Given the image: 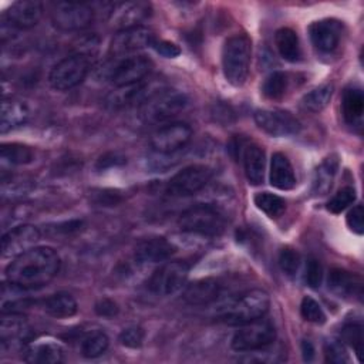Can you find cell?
<instances>
[{
  "label": "cell",
  "mask_w": 364,
  "mask_h": 364,
  "mask_svg": "<svg viewBox=\"0 0 364 364\" xmlns=\"http://www.w3.org/2000/svg\"><path fill=\"white\" fill-rule=\"evenodd\" d=\"M189 266L181 260H172L154 272L148 287L158 296H169L179 291L186 283Z\"/></svg>",
  "instance_id": "11"
},
{
  "label": "cell",
  "mask_w": 364,
  "mask_h": 364,
  "mask_svg": "<svg viewBox=\"0 0 364 364\" xmlns=\"http://www.w3.org/2000/svg\"><path fill=\"white\" fill-rule=\"evenodd\" d=\"M92 67L90 54L77 53L58 61L48 74L50 85L57 91H68L84 81Z\"/></svg>",
  "instance_id": "5"
},
{
  "label": "cell",
  "mask_w": 364,
  "mask_h": 364,
  "mask_svg": "<svg viewBox=\"0 0 364 364\" xmlns=\"http://www.w3.org/2000/svg\"><path fill=\"white\" fill-rule=\"evenodd\" d=\"M152 61L145 55H129L102 67V77L117 88L141 82L151 71Z\"/></svg>",
  "instance_id": "6"
},
{
  "label": "cell",
  "mask_w": 364,
  "mask_h": 364,
  "mask_svg": "<svg viewBox=\"0 0 364 364\" xmlns=\"http://www.w3.org/2000/svg\"><path fill=\"white\" fill-rule=\"evenodd\" d=\"M340 161L336 154L328 155L323 159V162L316 168L313 175V185L311 191L314 195H324L330 191L333 181L336 178Z\"/></svg>",
  "instance_id": "27"
},
{
  "label": "cell",
  "mask_w": 364,
  "mask_h": 364,
  "mask_svg": "<svg viewBox=\"0 0 364 364\" xmlns=\"http://www.w3.org/2000/svg\"><path fill=\"white\" fill-rule=\"evenodd\" d=\"M92 198H94V202L97 205H101V206L102 205L104 206H114V205H117L122 200V196L117 191H112V189H102V191L94 192Z\"/></svg>",
  "instance_id": "44"
},
{
  "label": "cell",
  "mask_w": 364,
  "mask_h": 364,
  "mask_svg": "<svg viewBox=\"0 0 364 364\" xmlns=\"http://www.w3.org/2000/svg\"><path fill=\"white\" fill-rule=\"evenodd\" d=\"M222 291V284L212 277L191 283L183 291V300L192 306H206L215 301Z\"/></svg>",
  "instance_id": "20"
},
{
  "label": "cell",
  "mask_w": 364,
  "mask_h": 364,
  "mask_svg": "<svg viewBox=\"0 0 364 364\" xmlns=\"http://www.w3.org/2000/svg\"><path fill=\"white\" fill-rule=\"evenodd\" d=\"M341 341L354 348L355 354L360 358L361 346H363V327L360 323H348L341 330Z\"/></svg>",
  "instance_id": "38"
},
{
  "label": "cell",
  "mask_w": 364,
  "mask_h": 364,
  "mask_svg": "<svg viewBox=\"0 0 364 364\" xmlns=\"http://www.w3.org/2000/svg\"><path fill=\"white\" fill-rule=\"evenodd\" d=\"M252 41L245 34L229 37L222 48V68L229 84L240 87L249 75Z\"/></svg>",
  "instance_id": "3"
},
{
  "label": "cell",
  "mask_w": 364,
  "mask_h": 364,
  "mask_svg": "<svg viewBox=\"0 0 364 364\" xmlns=\"http://www.w3.org/2000/svg\"><path fill=\"white\" fill-rule=\"evenodd\" d=\"M119 343L128 348H138L144 341V330L141 327H128L119 333Z\"/></svg>",
  "instance_id": "42"
},
{
  "label": "cell",
  "mask_w": 364,
  "mask_h": 364,
  "mask_svg": "<svg viewBox=\"0 0 364 364\" xmlns=\"http://www.w3.org/2000/svg\"><path fill=\"white\" fill-rule=\"evenodd\" d=\"M188 104L186 97L175 90H155L139 107L141 117L148 122H161L179 114Z\"/></svg>",
  "instance_id": "8"
},
{
  "label": "cell",
  "mask_w": 364,
  "mask_h": 364,
  "mask_svg": "<svg viewBox=\"0 0 364 364\" xmlns=\"http://www.w3.org/2000/svg\"><path fill=\"white\" fill-rule=\"evenodd\" d=\"M300 314L304 320L314 323V324H323L326 321V313L323 311L318 301H316L310 296H304L300 303Z\"/></svg>",
  "instance_id": "36"
},
{
  "label": "cell",
  "mask_w": 364,
  "mask_h": 364,
  "mask_svg": "<svg viewBox=\"0 0 364 364\" xmlns=\"http://www.w3.org/2000/svg\"><path fill=\"white\" fill-rule=\"evenodd\" d=\"M178 226L188 233L218 236L225 230L226 219L215 206L200 203L183 210L178 218Z\"/></svg>",
  "instance_id": "4"
},
{
  "label": "cell",
  "mask_w": 364,
  "mask_h": 364,
  "mask_svg": "<svg viewBox=\"0 0 364 364\" xmlns=\"http://www.w3.org/2000/svg\"><path fill=\"white\" fill-rule=\"evenodd\" d=\"M245 175L250 185H262L266 171V155L257 144H247L242 151Z\"/></svg>",
  "instance_id": "21"
},
{
  "label": "cell",
  "mask_w": 364,
  "mask_h": 364,
  "mask_svg": "<svg viewBox=\"0 0 364 364\" xmlns=\"http://www.w3.org/2000/svg\"><path fill=\"white\" fill-rule=\"evenodd\" d=\"M44 311L54 318H68L77 313V301L67 291H58L44 300Z\"/></svg>",
  "instance_id": "28"
},
{
  "label": "cell",
  "mask_w": 364,
  "mask_h": 364,
  "mask_svg": "<svg viewBox=\"0 0 364 364\" xmlns=\"http://www.w3.org/2000/svg\"><path fill=\"white\" fill-rule=\"evenodd\" d=\"M60 263V256L53 247L34 246L11 259L6 267V279L26 290L40 289L57 276Z\"/></svg>",
  "instance_id": "1"
},
{
  "label": "cell",
  "mask_w": 364,
  "mask_h": 364,
  "mask_svg": "<svg viewBox=\"0 0 364 364\" xmlns=\"http://www.w3.org/2000/svg\"><path fill=\"white\" fill-rule=\"evenodd\" d=\"M192 129L185 122H171L156 129L151 136V146L159 154H173L188 145Z\"/></svg>",
  "instance_id": "12"
},
{
  "label": "cell",
  "mask_w": 364,
  "mask_h": 364,
  "mask_svg": "<svg viewBox=\"0 0 364 364\" xmlns=\"http://www.w3.org/2000/svg\"><path fill=\"white\" fill-rule=\"evenodd\" d=\"M276 340V328L274 324L263 317L245 323L239 327V330L233 334L230 346L235 351L250 353L256 350H262Z\"/></svg>",
  "instance_id": "7"
},
{
  "label": "cell",
  "mask_w": 364,
  "mask_h": 364,
  "mask_svg": "<svg viewBox=\"0 0 364 364\" xmlns=\"http://www.w3.org/2000/svg\"><path fill=\"white\" fill-rule=\"evenodd\" d=\"M279 266L287 276H294L300 266V255L291 247L282 249L279 253Z\"/></svg>",
  "instance_id": "39"
},
{
  "label": "cell",
  "mask_w": 364,
  "mask_h": 364,
  "mask_svg": "<svg viewBox=\"0 0 364 364\" xmlns=\"http://www.w3.org/2000/svg\"><path fill=\"white\" fill-rule=\"evenodd\" d=\"M256 125L272 136H289L300 131L299 119L283 109H257L255 111Z\"/></svg>",
  "instance_id": "13"
},
{
  "label": "cell",
  "mask_w": 364,
  "mask_h": 364,
  "mask_svg": "<svg viewBox=\"0 0 364 364\" xmlns=\"http://www.w3.org/2000/svg\"><path fill=\"white\" fill-rule=\"evenodd\" d=\"M28 117H30V111L26 102L17 98H4L1 102V112H0L1 134H6L11 129H16L24 125Z\"/></svg>",
  "instance_id": "24"
},
{
  "label": "cell",
  "mask_w": 364,
  "mask_h": 364,
  "mask_svg": "<svg viewBox=\"0 0 364 364\" xmlns=\"http://www.w3.org/2000/svg\"><path fill=\"white\" fill-rule=\"evenodd\" d=\"M155 41L154 31L145 26L124 28L115 33L109 44V53L115 57L127 55L129 53L138 51L148 46H152Z\"/></svg>",
  "instance_id": "14"
},
{
  "label": "cell",
  "mask_w": 364,
  "mask_h": 364,
  "mask_svg": "<svg viewBox=\"0 0 364 364\" xmlns=\"http://www.w3.org/2000/svg\"><path fill=\"white\" fill-rule=\"evenodd\" d=\"M24 361L33 364H55L63 361V348L54 340H37L26 347Z\"/></svg>",
  "instance_id": "22"
},
{
  "label": "cell",
  "mask_w": 364,
  "mask_h": 364,
  "mask_svg": "<svg viewBox=\"0 0 364 364\" xmlns=\"http://www.w3.org/2000/svg\"><path fill=\"white\" fill-rule=\"evenodd\" d=\"M269 179L272 186L280 191H289L296 185V175L289 158L282 152H274L270 161Z\"/></svg>",
  "instance_id": "25"
},
{
  "label": "cell",
  "mask_w": 364,
  "mask_h": 364,
  "mask_svg": "<svg viewBox=\"0 0 364 364\" xmlns=\"http://www.w3.org/2000/svg\"><path fill=\"white\" fill-rule=\"evenodd\" d=\"M118 311H119L118 304L111 299H101L95 304V313L101 317H105V318L115 317L118 314Z\"/></svg>",
  "instance_id": "46"
},
{
  "label": "cell",
  "mask_w": 364,
  "mask_h": 364,
  "mask_svg": "<svg viewBox=\"0 0 364 364\" xmlns=\"http://www.w3.org/2000/svg\"><path fill=\"white\" fill-rule=\"evenodd\" d=\"M94 20V10L87 3L58 1L53 4L51 21L63 31H78L88 27Z\"/></svg>",
  "instance_id": "9"
},
{
  "label": "cell",
  "mask_w": 364,
  "mask_h": 364,
  "mask_svg": "<svg viewBox=\"0 0 364 364\" xmlns=\"http://www.w3.org/2000/svg\"><path fill=\"white\" fill-rule=\"evenodd\" d=\"M328 290L338 297H351L361 294V279L360 276L350 273L344 269L334 267L328 273L327 279Z\"/></svg>",
  "instance_id": "23"
},
{
  "label": "cell",
  "mask_w": 364,
  "mask_h": 364,
  "mask_svg": "<svg viewBox=\"0 0 364 364\" xmlns=\"http://www.w3.org/2000/svg\"><path fill=\"white\" fill-rule=\"evenodd\" d=\"M124 162H125V159H124L122 156H119L118 154H107V155H104V156H101V158L98 159L97 166H98L100 169H104V168H107V166L121 165V164H124Z\"/></svg>",
  "instance_id": "47"
},
{
  "label": "cell",
  "mask_w": 364,
  "mask_h": 364,
  "mask_svg": "<svg viewBox=\"0 0 364 364\" xmlns=\"http://www.w3.org/2000/svg\"><path fill=\"white\" fill-rule=\"evenodd\" d=\"M43 16V4L36 0H20L11 3L4 11L7 23L17 28L34 27Z\"/></svg>",
  "instance_id": "18"
},
{
  "label": "cell",
  "mask_w": 364,
  "mask_h": 364,
  "mask_svg": "<svg viewBox=\"0 0 364 364\" xmlns=\"http://www.w3.org/2000/svg\"><path fill=\"white\" fill-rule=\"evenodd\" d=\"M289 87V77L283 71H273L269 74L262 85V92L269 100H280Z\"/></svg>",
  "instance_id": "34"
},
{
  "label": "cell",
  "mask_w": 364,
  "mask_h": 364,
  "mask_svg": "<svg viewBox=\"0 0 364 364\" xmlns=\"http://www.w3.org/2000/svg\"><path fill=\"white\" fill-rule=\"evenodd\" d=\"M151 16V4L145 1H125L114 6L109 21L119 30L138 27Z\"/></svg>",
  "instance_id": "17"
},
{
  "label": "cell",
  "mask_w": 364,
  "mask_h": 364,
  "mask_svg": "<svg viewBox=\"0 0 364 364\" xmlns=\"http://www.w3.org/2000/svg\"><path fill=\"white\" fill-rule=\"evenodd\" d=\"M269 294L262 289H252L232 299L219 310V318L232 326H242L259 317L269 310Z\"/></svg>",
  "instance_id": "2"
},
{
  "label": "cell",
  "mask_w": 364,
  "mask_h": 364,
  "mask_svg": "<svg viewBox=\"0 0 364 364\" xmlns=\"http://www.w3.org/2000/svg\"><path fill=\"white\" fill-rule=\"evenodd\" d=\"M40 230L33 225H20L10 229L1 237V257L14 259L40 240Z\"/></svg>",
  "instance_id": "15"
},
{
  "label": "cell",
  "mask_w": 364,
  "mask_h": 364,
  "mask_svg": "<svg viewBox=\"0 0 364 364\" xmlns=\"http://www.w3.org/2000/svg\"><path fill=\"white\" fill-rule=\"evenodd\" d=\"M341 33L343 24L334 18L317 20L309 26V34L313 46L323 53L336 50L341 40Z\"/></svg>",
  "instance_id": "16"
},
{
  "label": "cell",
  "mask_w": 364,
  "mask_h": 364,
  "mask_svg": "<svg viewBox=\"0 0 364 364\" xmlns=\"http://www.w3.org/2000/svg\"><path fill=\"white\" fill-rule=\"evenodd\" d=\"M274 44L282 58L290 63H296L301 57L300 41L294 30L289 27H282L274 34Z\"/></svg>",
  "instance_id": "29"
},
{
  "label": "cell",
  "mask_w": 364,
  "mask_h": 364,
  "mask_svg": "<svg viewBox=\"0 0 364 364\" xmlns=\"http://www.w3.org/2000/svg\"><path fill=\"white\" fill-rule=\"evenodd\" d=\"M109 340L104 331L95 330L85 334L80 343V353L85 358H95L102 355L108 348Z\"/></svg>",
  "instance_id": "33"
},
{
  "label": "cell",
  "mask_w": 364,
  "mask_h": 364,
  "mask_svg": "<svg viewBox=\"0 0 364 364\" xmlns=\"http://www.w3.org/2000/svg\"><path fill=\"white\" fill-rule=\"evenodd\" d=\"M301 353H303V358L304 361H311L314 357V347L309 340H303L301 343Z\"/></svg>",
  "instance_id": "48"
},
{
  "label": "cell",
  "mask_w": 364,
  "mask_h": 364,
  "mask_svg": "<svg viewBox=\"0 0 364 364\" xmlns=\"http://www.w3.org/2000/svg\"><path fill=\"white\" fill-rule=\"evenodd\" d=\"M324 357L327 363H336V364H343L348 361V355L341 344V341L337 340H328L324 344Z\"/></svg>",
  "instance_id": "41"
},
{
  "label": "cell",
  "mask_w": 364,
  "mask_h": 364,
  "mask_svg": "<svg viewBox=\"0 0 364 364\" xmlns=\"http://www.w3.org/2000/svg\"><path fill=\"white\" fill-rule=\"evenodd\" d=\"M0 158L3 165H26L33 161L34 152L30 146L23 144H3L0 149Z\"/></svg>",
  "instance_id": "31"
},
{
  "label": "cell",
  "mask_w": 364,
  "mask_h": 364,
  "mask_svg": "<svg viewBox=\"0 0 364 364\" xmlns=\"http://www.w3.org/2000/svg\"><path fill=\"white\" fill-rule=\"evenodd\" d=\"M304 280H306L307 286L311 289L320 287V284L323 282V267H321V263L316 257H310L307 260Z\"/></svg>",
  "instance_id": "40"
},
{
  "label": "cell",
  "mask_w": 364,
  "mask_h": 364,
  "mask_svg": "<svg viewBox=\"0 0 364 364\" xmlns=\"http://www.w3.org/2000/svg\"><path fill=\"white\" fill-rule=\"evenodd\" d=\"M152 47L155 48V51L158 54H161L166 58H173L181 54V48L175 43H171L168 40H155Z\"/></svg>",
  "instance_id": "45"
},
{
  "label": "cell",
  "mask_w": 364,
  "mask_h": 364,
  "mask_svg": "<svg viewBox=\"0 0 364 364\" xmlns=\"http://www.w3.org/2000/svg\"><path fill=\"white\" fill-rule=\"evenodd\" d=\"M331 95H333V85L321 84L303 95L301 107L309 112H320L328 105Z\"/></svg>",
  "instance_id": "32"
},
{
  "label": "cell",
  "mask_w": 364,
  "mask_h": 364,
  "mask_svg": "<svg viewBox=\"0 0 364 364\" xmlns=\"http://www.w3.org/2000/svg\"><path fill=\"white\" fill-rule=\"evenodd\" d=\"M355 200V191L351 186H344L327 202V209L331 213H341Z\"/></svg>",
  "instance_id": "37"
},
{
  "label": "cell",
  "mask_w": 364,
  "mask_h": 364,
  "mask_svg": "<svg viewBox=\"0 0 364 364\" xmlns=\"http://www.w3.org/2000/svg\"><path fill=\"white\" fill-rule=\"evenodd\" d=\"M346 222L348 225V228L357 233L361 235L364 230V210H363V205H355L353 206V209L347 213L346 216Z\"/></svg>",
  "instance_id": "43"
},
{
  "label": "cell",
  "mask_w": 364,
  "mask_h": 364,
  "mask_svg": "<svg viewBox=\"0 0 364 364\" xmlns=\"http://www.w3.org/2000/svg\"><path fill=\"white\" fill-rule=\"evenodd\" d=\"M253 200L255 205L269 218H279L286 209L284 199L270 192H259L255 195Z\"/></svg>",
  "instance_id": "35"
},
{
  "label": "cell",
  "mask_w": 364,
  "mask_h": 364,
  "mask_svg": "<svg viewBox=\"0 0 364 364\" xmlns=\"http://www.w3.org/2000/svg\"><path fill=\"white\" fill-rule=\"evenodd\" d=\"M173 245L165 237H149L136 245L134 256L136 263L149 264L168 260L173 255Z\"/></svg>",
  "instance_id": "19"
},
{
  "label": "cell",
  "mask_w": 364,
  "mask_h": 364,
  "mask_svg": "<svg viewBox=\"0 0 364 364\" xmlns=\"http://www.w3.org/2000/svg\"><path fill=\"white\" fill-rule=\"evenodd\" d=\"M27 331H28V326L23 314H20L18 311L3 313L1 323H0V338L3 346L7 344L9 341L23 338Z\"/></svg>",
  "instance_id": "30"
},
{
  "label": "cell",
  "mask_w": 364,
  "mask_h": 364,
  "mask_svg": "<svg viewBox=\"0 0 364 364\" xmlns=\"http://www.w3.org/2000/svg\"><path fill=\"white\" fill-rule=\"evenodd\" d=\"M364 112L363 90L357 85L347 87L341 97V114L348 125H361Z\"/></svg>",
  "instance_id": "26"
},
{
  "label": "cell",
  "mask_w": 364,
  "mask_h": 364,
  "mask_svg": "<svg viewBox=\"0 0 364 364\" xmlns=\"http://www.w3.org/2000/svg\"><path fill=\"white\" fill-rule=\"evenodd\" d=\"M213 171L200 164L189 165L176 172L166 183L165 192L169 196H189L203 189L210 181Z\"/></svg>",
  "instance_id": "10"
}]
</instances>
